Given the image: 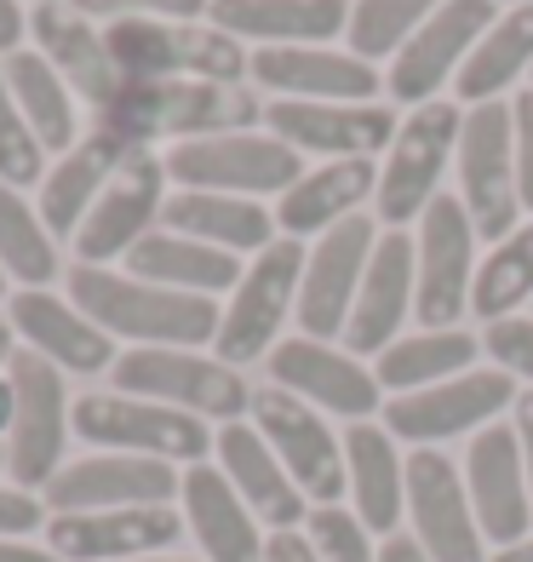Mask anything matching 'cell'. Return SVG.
I'll list each match as a JSON object with an SVG mask.
<instances>
[{"instance_id": "1", "label": "cell", "mask_w": 533, "mask_h": 562, "mask_svg": "<svg viewBox=\"0 0 533 562\" xmlns=\"http://www.w3.org/2000/svg\"><path fill=\"white\" fill-rule=\"evenodd\" d=\"M264 121L259 98L230 81H133L104 110H92V133H110L126 149H149L156 138L190 144V138H218V133H247Z\"/></svg>"}, {"instance_id": "2", "label": "cell", "mask_w": 533, "mask_h": 562, "mask_svg": "<svg viewBox=\"0 0 533 562\" xmlns=\"http://www.w3.org/2000/svg\"><path fill=\"white\" fill-rule=\"evenodd\" d=\"M69 299L110 339H138V345H167V350L207 345V339H218V322H224L213 299L172 293V288H156V281H138V276H115L104 265H75Z\"/></svg>"}, {"instance_id": "3", "label": "cell", "mask_w": 533, "mask_h": 562, "mask_svg": "<svg viewBox=\"0 0 533 562\" xmlns=\"http://www.w3.org/2000/svg\"><path fill=\"white\" fill-rule=\"evenodd\" d=\"M104 46L121 75L133 81H230L241 87L252 53L213 30V23H167V18H115Z\"/></svg>"}, {"instance_id": "4", "label": "cell", "mask_w": 533, "mask_h": 562, "mask_svg": "<svg viewBox=\"0 0 533 562\" xmlns=\"http://www.w3.org/2000/svg\"><path fill=\"white\" fill-rule=\"evenodd\" d=\"M115 391L121 396H144L178 407L195 419H224L236 425L241 414H252V385L218 356H195V350H167V345H138L115 356Z\"/></svg>"}, {"instance_id": "5", "label": "cell", "mask_w": 533, "mask_h": 562, "mask_svg": "<svg viewBox=\"0 0 533 562\" xmlns=\"http://www.w3.org/2000/svg\"><path fill=\"white\" fill-rule=\"evenodd\" d=\"M75 437L104 448V453H133V459H167V465H207L213 430L207 419L178 414V407L121 396V391H92L75 402Z\"/></svg>"}, {"instance_id": "6", "label": "cell", "mask_w": 533, "mask_h": 562, "mask_svg": "<svg viewBox=\"0 0 533 562\" xmlns=\"http://www.w3.org/2000/svg\"><path fill=\"white\" fill-rule=\"evenodd\" d=\"M167 178L178 190H213V195H287L304 161L298 149L275 133H218V138H190L167 149Z\"/></svg>"}, {"instance_id": "7", "label": "cell", "mask_w": 533, "mask_h": 562, "mask_svg": "<svg viewBox=\"0 0 533 562\" xmlns=\"http://www.w3.org/2000/svg\"><path fill=\"white\" fill-rule=\"evenodd\" d=\"M12 391H18V419H12V437H7V471L23 494L46 488L58 471H64V448H69V385H64V368H53L46 356L35 350H18L12 356Z\"/></svg>"}, {"instance_id": "8", "label": "cell", "mask_w": 533, "mask_h": 562, "mask_svg": "<svg viewBox=\"0 0 533 562\" xmlns=\"http://www.w3.org/2000/svg\"><path fill=\"white\" fill-rule=\"evenodd\" d=\"M460 184H465V213L481 241L517 236L522 190H517V126L511 104H476L460 126Z\"/></svg>"}, {"instance_id": "9", "label": "cell", "mask_w": 533, "mask_h": 562, "mask_svg": "<svg viewBox=\"0 0 533 562\" xmlns=\"http://www.w3.org/2000/svg\"><path fill=\"white\" fill-rule=\"evenodd\" d=\"M460 126L465 115L453 104H419L408 121L396 126V144L385 167H378V218L390 229L424 218V207L442 195V167L460 156Z\"/></svg>"}, {"instance_id": "10", "label": "cell", "mask_w": 533, "mask_h": 562, "mask_svg": "<svg viewBox=\"0 0 533 562\" xmlns=\"http://www.w3.org/2000/svg\"><path fill=\"white\" fill-rule=\"evenodd\" d=\"M298 281H304V247L293 236L270 241L259 252V265L236 281V299L218 322V339H213L218 362L247 368V362H259V356L275 350L282 322L298 311Z\"/></svg>"}, {"instance_id": "11", "label": "cell", "mask_w": 533, "mask_h": 562, "mask_svg": "<svg viewBox=\"0 0 533 562\" xmlns=\"http://www.w3.org/2000/svg\"><path fill=\"white\" fill-rule=\"evenodd\" d=\"M419 288H413V316L424 322V334H442L470 311L476 288V224L465 213V201L436 195L419 218Z\"/></svg>"}, {"instance_id": "12", "label": "cell", "mask_w": 533, "mask_h": 562, "mask_svg": "<svg viewBox=\"0 0 533 562\" xmlns=\"http://www.w3.org/2000/svg\"><path fill=\"white\" fill-rule=\"evenodd\" d=\"M252 425H259V437L275 448V459L287 465V476L298 482L304 499H316V505H339L344 499V488H350L344 442L327 430V419L316 414L310 402H298L282 385L252 391Z\"/></svg>"}, {"instance_id": "13", "label": "cell", "mask_w": 533, "mask_h": 562, "mask_svg": "<svg viewBox=\"0 0 533 562\" xmlns=\"http://www.w3.org/2000/svg\"><path fill=\"white\" fill-rule=\"evenodd\" d=\"M511 402H517V379L504 368L460 373V379H442V385H430V391L390 396L385 402V430L401 442L436 448L447 437H465V430H488Z\"/></svg>"}, {"instance_id": "14", "label": "cell", "mask_w": 533, "mask_h": 562, "mask_svg": "<svg viewBox=\"0 0 533 562\" xmlns=\"http://www.w3.org/2000/svg\"><path fill=\"white\" fill-rule=\"evenodd\" d=\"M408 517L430 562H488V540H481L465 494V471L447 453L436 448L408 453Z\"/></svg>"}, {"instance_id": "15", "label": "cell", "mask_w": 533, "mask_h": 562, "mask_svg": "<svg viewBox=\"0 0 533 562\" xmlns=\"http://www.w3.org/2000/svg\"><path fill=\"white\" fill-rule=\"evenodd\" d=\"M373 218H344L333 224L327 236L316 241V252L304 259V281H298V327L304 339H339L350 327V311H355V293H362V276H367V259H373Z\"/></svg>"}, {"instance_id": "16", "label": "cell", "mask_w": 533, "mask_h": 562, "mask_svg": "<svg viewBox=\"0 0 533 562\" xmlns=\"http://www.w3.org/2000/svg\"><path fill=\"white\" fill-rule=\"evenodd\" d=\"M494 30V0H447L436 18H424L419 30L401 41V53L385 75L396 104H436L447 75H460L476 41Z\"/></svg>"}, {"instance_id": "17", "label": "cell", "mask_w": 533, "mask_h": 562, "mask_svg": "<svg viewBox=\"0 0 533 562\" xmlns=\"http://www.w3.org/2000/svg\"><path fill=\"white\" fill-rule=\"evenodd\" d=\"M465 494L476 510V528L488 546H522L533 528V494H528V465L517 425H488L470 437L465 453Z\"/></svg>"}, {"instance_id": "18", "label": "cell", "mask_w": 533, "mask_h": 562, "mask_svg": "<svg viewBox=\"0 0 533 562\" xmlns=\"http://www.w3.org/2000/svg\"><path fill=\"white\" fill-rule=\"evenodd\" d=\"M184 476H172L167 459H133V453H92L64 465L46 482V510L75 517V510H126V505H172Z\"/></svg>"}, {"instance_id": "19", "label": "cell", "mask_w": 533, "mask_h": 562, "mask_svg": "<svg viewBox=\"0 0 533 562\" xmlns=\"http://www.w3.org/2000/svg\"><path fill=\"white\" fill-rule=\"evenodd\" d=\"M167 207V161L138 149L133 161H126L110 190L98 195V207L87 213V224L75 229V252H81V265H104V259H126L149 229H156Z\"/></svg>"}, {"instance_id": "20", "label": "cell", "mask_w": 533, "mask_h": 562, "mask_svg": "<svg viewBox=\"0 0 533 562\" xmlns=\"http://www.w3.org/2000/svg\"><path fill=\"white\" fill-rule=\"evenodd\" d=\"M270 379L282 391H293L298 402L321 407V414H339V419H355V425L385 407V391H378L373 368H362L350 350H333L304 334L270 350Z\"/></svg>"}, {"instance_id": "21", "label": "cell", "mask_w": 533, "mask_h": 562, "mask_svg": "<svg viewBox=\"0 0 533 562\" xmlns=\"http://www.w3.org/2000/svg\"><path fill=\"white\" fill-rule=\"evenodd\" d=\"M184 533L172 505H126V510H75V517L46 522V551L64 562H133V557H161Z\"/></svg>"}, {"instance_id": "22", "label": "cell", "mask_w": 533, "mask_h": 562, "mask_svg": "<svg viewBox=\"0 0 533 562\" xmlns=\"http://www.w3.org/2000/svg\"><path fill=\"white\" fill-rule=\"evenodd\" d=\"M264 126L293 149L339 161H367L396 144V115L378 104H310V98H275L264 104Z\"/></svg>"}, {"instance_id": "23", "label": "cell", "mask_w": 533, "mask_h": 562, "mask_svg": "<svg viewBox=\"0 0 533 562\" xmlns=\"http://www.w3.org/2000/svg\"><path fill=\"white\" fill-rule=\"evenodd\" d=\"M7 322H12V334L23 339V350L46 356V362L64 368V373H104V368H115V345H110L104 327L87 322L75 304H64L58 293H46V288L12 293L7 299Z\"/></svg>"}, {"instance_id": "24", "label": "cell", "mask_w": 533, "mask_h": 562, "mask_svg": "<svg viewBox=\"0 0 533 562\" xmlns=\"http://www.w3.org/2000/svg\"><path fill=\"white\" fill-rule=\"evenodd\" d=\"M413 288H419V247L390 229L378 236L373 259H367V276H362V293H355V311H350V356H378L396 345V327L408 322L413 311Z\"/></svg>"}, {"instance_id": "25", "label": "cell", "mask_w": 533, "mask_h": 562, "mask_svg": "<svg viewBox=\"0 0 533 562\" xmlns=\"http://www.w3.org/2000/svg\"><path fill=\"white\" fill-rule=\"evenodd\" d=\"M247 75L270 92L310 98V104H367V98L385 87L367 58L321 53V46H259Z\"/></svg>"}, {"instance_id": "26", "label": "cell", "mask_w": 533, "mask_h": 562, "mask_svg": "<svg viewBox=\"0 0 533 562\" xmlns=\"http://www.w3.org/2000/svg\"><path fill=\"white\" fill-rule=\"evenodd\" d=\"M213 448H218V471L230 476V488L241 494V505H247L264 528L282 533V528H298V522H304L298 482L287 476L282 459H275V448L259 437V425H247V419L224 425L218 437H213Z\"/></svg>"}, {"instance_id": "27", "label": "cell", "mask_w": 533, "mask_h": 562, "mask_svg": "<svg viewBox=\"0 0 533 562\" xmlns=\"http://www.w3.org/2000/svg\"><path fill=\"white\" fill-rule=\"evenodd\" d=\"M207 23L259 46H316L350 30V0H213Z\"/></svg>"}, {"instance_id": "28", "label": "cell", "mask_w": 533, "mask_h": 562, "mask_svg": "<svg viewBox=\"0 0 533 562\" xmlns=\"http://www.w3.org/2000/svg\"><path fill=\"white\" fill-rule=\"evenodd\" d=\"M138 149H126L115 144L110 133H92L69 149V156L46 172V184H41V224H46V236L53 241H75V229L87 224V213L98 207V195L110 190V178L133 161Z\"/></svg>"}, {"instance_id": "29", "label": "cell", "mask_w": 533, "mask_h": 562, "mask_svg": "<svg viewBox=\"0 0 533 562\" xmlns=\"http://www.w3.org/2000/svg\"><path fill=\"white\" fill-rule=\"evenodd\" d=\"M344 476H350V505L367 533H396L401 510H408V459L396 453V437L385 425H350L344 437Z\"/></svg>"}, {"instance_id": "30", "label": "cell", "mask_w": 533, "mask_h": 562, "mask_svg": "<svg viewBox=\"0 0 533 562\" xmlns=\"http://www.w3.org/2000/svg\"><path fill=\"white\" fill-rule=\"evenodd\" d=\"M184 522L195 533V546L207 562H264V540H259V517L241 505V494L230 488V476L213 465H190L184 471Z\"/></svg>"}, {"instance_id": "31", "label": "cell", "mask_w": 533, "mask_h": 562, "mask_svg": "<svg viewBox=\"0 0 533 562\" xmlns=\"http://www.w3.org/2000/svg\"><path fill=\"white\" fill-rule=\"evenodd\" d=\"M30 30H35V41H41V58L53 64L64 81H69V92L87 98L92 110H104L110 98L121 92L126 75L115 69L104 35H98L81 12H69V7H35V12H30Z\"/></svg>"}, {"instance_id": "32", "label": "cell", "mask_w": 533, "mask_h": 562, "mask_svg": "<svg viewBox=\"0 0 533 562\" xmlns=\"http://www.w3.org/2000/svg\"><path fill=\"white\" fill-rule=\"evenodd\" d=\"M126 276L156 281V288H172V293L213 299L224 288H236L241 265H236V252H224V247L190 241V236H178V229H149V236L126 252Z\"/></svg>"}, {"instance_id": "33", "label": "cell", "mask_w": 533, "mask_h": 562, "mask_svg": "<svg viewBox=\"0 0 533 562\" xmlns=\"http://www.w3.org/2000/svg\"><path fill=\"white\" fill-rule=\"evenodd\" d=\"M161 229H178V236L224 247V252H264L270 247V213L252 195L172 190L161 207Z\"/></svg>"}, {"instance_id": "34", "label": "cell", "mask_w": 533, "mask_h": 562, "mask_svg": "<svg viewBox=\"0 0 533 562\" xmlns=\"http://www.w3.org/2000/svg\"><path fill=\"white\" fill-rule=\"evenodd\" d=\"M378 190V167L373 161H327L316 172H304L298 184L282 195V229L298 241V236H327L333 224L355 218V207Z\"/></svg>"}, {"instance_id": "35", "label": "cell", "mask_w": 533, "mask_h": 562, "mask_svg": "<svg viewBox=\"0 0 533 562\" xmlns=\"http://www.w3.org/2000/svg\"><path fill=\"white\" fill-rule=\"evenodd\" d=\"M481 339L460 334V327H442V334H413V339H396L390 350H378V391L390 396H413V391H430L442 385V379H460L470 373Z\"/></svg>"}, {"instance_id": "36", "label": "cell", "mask_w": 533, "mask_h": 562, "mask_svg": "<svg viewBox=\"0 0 533 562\" xmlns=\"http://www.w3.org/2000/svg\"><path fill=\"white\" fill-rule=\"evenodd\" d=\"M522 69H533V7H517V12L494 18V30L476 41L465 69L453 75V92H460L465 104H494Z\"/></svg>"}, {"instance_id": "37", "label": "cell", "mask_w": 533, "mask_h": 562, "mask_svg": "<svg viewBox=\"0 0 533 562\" xmlns=\"http://www.w3.org/2000/svg\"><path fill=\"white\" fill-rule=\"evenodd\" d=\"M7 87L18 98L23 121H30V133L41 138V149H75V92L69 81L46 64L41 53H12L7 58Z\"/></svg>"}, {"instance_id": "38", "label": "cell", "mask_w": 533, "mask_h": 562, "mask_svg": "<svg viewBox=\"0 0 533 562\" xmlns=\"http://www.w3.org/2000/svg\"><path fill=\"white\" fill-rule=\"evenodd\" d=\"M533 299V224H522L517 236H504L488 259L476 265V288H470V311L481 322H504L517 316V304Z\"/></svg>"}, {"instance_id": "39", "label": "cell", "mask_w": 533, "mask_h": 562, "mask_svg": "<svg viewBox=\"0 0 533 562\" xmlns=\"http://www.w3.org/2000/svg\"><path fill=\"white\" fill-rule=\"evenodd\" d=\"M0 270L18 276L23 288H46L58 276V247L46 236L41 213L0 178Z\"/></svg>"}, {"instance_id": "40", "label": "cell", "mask_w": 533, "mask_h": 562, "mask_svg": "<svg viewBox=\"0 0 533 562\" xmlns=\"http://www.w3.org/2000/svg\"><path fill=\"white\" fill-rule=\"evenodd\" d=\"M447 0H355L350 7V53L355 58H396L424 18H436Z\"/></svg>"}, {"instance_id": "41", "label": "cell", "mask_w": 533, "mask_h": 562, "mask_svg": "<svg viewBox=\"0 0 533 562\" xmlns=\"http://www.w3.org/2000/svg\"><path fill=\"white\" fill-rule=\"evenodd\" d=\"M0 178L18 190V184H35L41 178V138L30 133L18 98L7 87V64H0Z\"/></svg>"}, {"instance_id": "42", "label": "cell", "mask_w": 533, "mask_h": 562, "mask_svg": "<svg viewBox=\"0 0 533 562\" xmlns=\"http://www.w3.org/2000/svg\"><path fill=\"white\" fill-rule=\"evenodd\" d=\"M304 533H310L321 562H378V551L367 546L362 517L344 510V505H316L310 517H304Z\"/></svg>"}, {"instance_id": "43", "label": "cell", "mask_w": 533, "mask_h": 562, "mask_svg": "<svg viewBox=\"0 0 533 562\" xmlns=\"http://www.w3.org/2000/svg\"><path fill=\"white\" fill-rule=\"evenodd\" d=\"M481 350H488L511 379H528V385H533V316L488 322V339H481Z\"/></svg>"}, {"instance_id": "44", "label": "cell", "mask_w": 533, "mask_h": 562, "mask_svg": "<svg viewBox=\"0 0 533 562\" xmlns=\"http://www.w3.org/2000/svg\"><path fill=\"white\" fill-rule=\"evenodd\" d=\"M207 7L213 0H69V12L81 18H167V23H190Z\"/></svg>"}, {"instance_id": "45", "label": "cell", "mask_w": 533, "mask_h": 562, "mask_svg": "<svg viewBox=\"0 0 533 562\" xmlns=\"http://www.w3.org/2000/svg\"><path fill=\"white\" fill-rule=\"evenodd\" d=\"M35 528H46V505L23 488H0V540H30Z\"/></svg>"}, {"instance_id": "46", "label": "cell", "mask_w": 533, "mask_h": 562, "mask_svg": "<svg viewBox=\"0 0 533 562\" xmlns=\"http://www.w3.org/2000/svg\"><path fill=\"white\" fill-rule=\"evenodd\" d=\"M511 126H517V190L522 207H533V87L511 104Z\"/></svg>"}, {"instance_id": "47", "label": "cell", "mask_w": 533, "mask_h": 562, "mask_svg": "<svg viewBox=\"0 0 533 562\" xmlns=\"http://www.w3.org/2000/svg\"><path fill=\"white\" fill-rule=\"evenodd\" d=\"M264 562H321V557H316V546H310L304 528H282V533L264 540Z\"/></svg>"}, {"instance_id": "48", "label": "cell", "mask_w": 533, "mask_h": 562, "mask_svg": "<svg viewBox=\"0 0 533 562\" xmlns=\"http://www.w3.org/2000/svg\"><path fill=\"white\" fill-rule=\"evenodd\" d=\"M23 30H30V18H23L18 0H0V53H23Z\"/></svg>"}, {"instance_id": "49", "label": "cell", "mask_w": 533, "mask_h": 562, "mask_svg": "<svg viewBox=\"0 0 533 562\" xmlns=\"http://www.w3.org/2000/svg\"><path fill=\"white\" fill-rule=\"evenodd\" d=\"M517 442H522V465H528V494H533V391L517 396Z\"/></svg>"}, {"instance_id": "50", "label": "cell", "mask_w": 533, "mask_h": 562, "mask_svg": "<svg viewBox=\"0 0 533 562\" xmlns=\"http://www.w3.org/2000/svg\"><path fill=\"white\" fill-rule=\"evenodd\" d=\"M378 562H430L424 546L413 540V533H390L385 546H378Z\"/></svg>"}, {"instance_id": "51", "label": "cell", "mask_w": 533, "mask_h": 562, "mask_svg": "<svg viewBox=\"0 0 533 562\" xmlns=\"http://www.w3.org/2000/svg\"><path fill=\"white\" fill-rule=\"evenodd\" d=\"M0 562H64L58 551H41L30 540H0Z\"/></svg>"}, {"instance_id": "52", "label": "cell", "mask_w": 533, "mask_h": 562, "mask_svg": "<svg viewBox=\"0 0 533 562\" xmlns=\"http://www.w3.org/2000/svg\"><path fill=\"white\" fill-rule=\"evenodd\" d=\"M12 419H18V391H12V379L0 373V442L12 437Z\"/></svg>"}, {"instance_id": "53", "label": "cell", "mask_w": 533, "mask_h": 562, "mask_svg": "<svg viewBox=\"0 0 533 562\" xmlns=\"http://www.w3.org/2000/svg\"><path fill=\"white\" fill-rule=\"evenodd\" d=\"M12 339H18V334H12V322L0 316V373H7V368H12V356H18V345H12Z\"/></svg>"}, {"instance_id": "54", "label": "cell", "mask_w": 533, "mask_h": 562, "mask_svg": "<svg viewBox=\"0 0 533 562\" xmlns=\"http://www.w3.org/2000/svg\"><path fill=\"white\" fill-rule=\"evenodd\" d=\"M488 562H533V533H528L522 546H504V551H494Z\"/></svg>"}, {"instance_id": "55", "label": "cell", "mask_w": 533, "mask_h": 562, "mask_svg": "<svg viewBox=\"0 0 533 562\" xmlns=\"http://www.w3.org/2000/svg\"><path fill=\"white\" fill-rule=\"evenodd\" d=\"M133 562H190V557H167V551H161V557H133Z\"/></svg>"}, {"instance_id": "56", "label": "cell", "mask_w": 533, "mask_h": 562, "mask_svg": "<svg viewBox=\"0 0 533 562\" xmlns=\"http://www.w3.org/2000/svg\"><path fill=\"white\" fill-rule=\"evenodd\" d=\"M0 299H7V270H0Z\"/></svg>"}, {"instance_id": "57", "label": "cell", "mask_w": 533, "mask_h": 562, "mask_svg": "<svg viewBox=\"0 0 533 562\" xmlns=\"http://www.w3.org/2000/svg\"><path fill=\"white\" fill-rule=\"evenodd\" d=\"M35 7H58V0H35Z\"/></svg>"}, {"instance_id": "58", "label": "cell", "mask_w": 533, "mask_h": 562, "mask_svg": "<svg viewBox=\"0 0 533 562\" xmlns=\"http://www.w3.org/2000/svg\"><path fill=\"white\" fill-rule=\"evenodd\" d=\"M511 7H533V0H511Z\"/></svg>"}, {"instance_id": "59", "label": "cell", "mask_w": 533, "mask_h": 562, "mask_svg": "<svg viewBox=\"0 0 533 562\" xmlns=\"http://www.w3.org/2000/svg\"><path fill=\"white\" fill-rule=\"evenodd\" d=\"M0 465H7V448H0Z\"/></svg>"}]
</instances>
